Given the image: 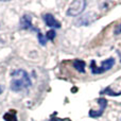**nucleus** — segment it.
<instances>
[{
    "label": "nucleus",
    "instance_id": "f257e3e1",
    "mask_svg": "<svg viewBox=\"0 0 121 121\" xmlns=\"http://www.w3.org/2000/svg\"><path fill=\"white\" fill-rule=\"evenodd\" d=\"M12 81H11V89L14 91H20V90L27 89L31 86V79L29 74L22 69L13 71Z\"/></svg>",
    "mask_w": 121,
    "mask_h": 121
},
{
    "label": "nucleus",
    "instance_id": "f03ea898",
    "mask_svg": "<svg viewBox=\"0 0 121 121\" xmlns=\"http://www.w3.org/2000/svg\"><path fill=\"white\" fill-rule=\"evenodd\" d=\"M85 6H86V1H84V0L73 1L70 4V6L68 8V10H67V15L68 16H72V17L79 16L85 10Z\"/></svg>",
    "mask_w": 121,
    "mask_h": 121
},
{
    "label": "nucleus",
    "instance_id": "7ed1b4c3",
    "mask_svg": "<svg viewBox=\"0 0 121 121\" xmlns=\"http://www.w3.org/2000/svg\"><path fill=\"white\" fill-rule=\"evenodd\" d=\"M114 65H115V60H114L113 57H111V59H108V60H103L100 67L95 66V60H92L91 62V71H92V73H95V74H101V73L109 70Z\"/></svg>",
    "mask_w": 121,
    "mask_h": 121
},
{
    "label": "nucleus",
    "instance_id": "20e7f679",
    "mask_svg": "<svg viewBox=\"0 0 121 121\" xmlns=\"http://www.w3.org/2000/svg\"><path fill=\"white\" fill-rule=\"evenodd\" d=\"M98 103H99V105H100V109H99V111H90L89 116L91 118H98V117H100V116H102L103 112H104V109L106 108V106H107V101L105 100L104 98L99 99Z\"/></svg>",
    "mask_w": 121,
    "mask_h": 121
},
{
    "label": "nucleus",
    "instance_id": "39448f33",
    "mask_svg": "<svg viewBox=\"0 0 121 121\" xmlns=\"http://www.w3.org/2000/svg\"><path fill=\"white\" fill-rule=\"evenodd\" d=\"M97 19V15L94 14V13H88V14L82 16L79 20L77 21V25L79 26H88L89 23L94 22Z\"/></svg>",
    "mask_w": 121,
    "mask_h": 121
},
{
    "label": "nucleus",
    "instance_id": "423d86ee",
    "mask_svg": "<svg viewBox=\"0 0 121 121\" xmlns=\"http://www.w3.org/2000/svg\"><path fill=\"white\" fill-rule=\"evenodd\" d=\"M43 18H44L45 23H46L48 27H50V28H57V29H60V23L54 18V16H53L52 14H49V13H48V14H45L44 16H43Z\"/></svg>",
    "mask_w": 121,
    "mask_h": 121
},
{
    "label": "nucleus",
    "instance_id": "0eeeda50",
    "mask_svg": "<svg viewBox=\"0 0 121 121\" xmlns=\"http://www.w3.org/2000/svg\"><path fill=\"white\" fill-rule=\"evenodd\" d=\"M20 27L22 29H26V30H29V29H32V30H36L35 28H33L32 26V17L30 15H23L22 17L20 18Z\"/></svg>",
    "mask_w": 121,
    "mask_h": 121
},
{
    "label": "nucleus",
    "instance_id": "6e6552de",
    "mask_svg": "<svg viewBox=\"0 0 121 121\" xmlns=\"http://www.w3.org/2000/svg\"><path fill=\"white\" fill-rule=\"evenodd\" d=\"M73 67L79 72H85V62L82 60H73Z\"/></svg>",
    "mask_w": 121,
    "mask_h": 121
},
{
    "label": "nucleus",
    "instance_id": "1a4fd4ad",
    "mask_svg": "<svg viewBox=\"0 0 121 121\" xmlns=\"http://www.w3.org/2000/svg\"><path fill=\"white\" fill-rule=\"evenodd\" d=\"M3 119L5 121H17V117H16V112L15 111H11L9 113H6L3 116Z\"/></svg>",
    "mask_w": 121,
    "mask_h": 121
},
{
    "label": "nucleus",
    "instance_id": "9d476101",
    "mask_svg": "<svg viewBox=\"0 0 121 121\" xmlns=\"http://www.w3.org/2000/svg\"><path fill=\"white\" fill-rule=\"evenodd\" d=\"M101 94H106V95H109V96H120L121 92H115L111 89V87H107L103 91H101Z\"/></svg>",
    "mask_w": 121,
    "mask_h": 121
},
{
    "label": "nucleus",
    "instance_id": "9b49d317",
    "mask_svg": "<svg viewBox=\"0 0 121 121\" xmlns=\"http://www.w3.org/2000/svg\"><path fill=\"white\" fill-rule=\"evenodd\" d=\"M55 31L54 30H50V31H48L47 32V35H46V38L48 40H52V39H54V37H55Z\"/></svg>",
    "mask_w": 121,
    "mask_h": 121
},
{
    "label": "nucleus",
    "instance_id": "f8f14e48",
    "mask_svg": "<svg viewBox=\"0 0 121 121\" xmlns=\"http://www.w3.org/2000/svg\"><path fill=\"white\" fill-rule=\"evenodd\" d=\"M37 38H38V40H39V43H40V45H43V46H45L46 45V40H47V38L45 37L44 35H43L40 32H38V34H37Z\"/></svg>",
    "mask_w": 121,
    "mask_h": 121
},
{
    "label": "nucleus",
    "instance_id": "ddd939ff",
    "mask_svg": "<svg viewBox=\"0 0 121 121\" xmlns=\"http://www.w3.org/2000/svg\"><path fill=\"white\" fill-rule=\"evenodd\" d=\"M120 33H121V25L119 26V28L117 30H115V34H120Z\"/></svg>",
    "mask_w": 121,
    "mask_h": 121
}]
</instances>
